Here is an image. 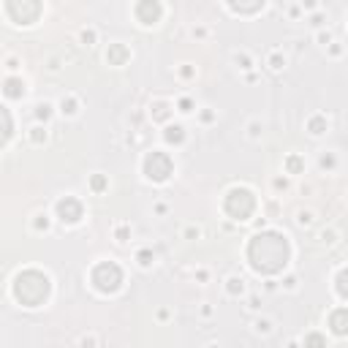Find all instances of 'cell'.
<instances>
[{
	"mask_svg": "<svg viewBox=\"0 0 348 348\" xmlns=\"http://www.w3.org/2000/svg\"><path fill=\"white\" fill-rule=\"evenodd\" d=\"M248 258H250L256 272L275 275L288 264V242L278 232H261L248 245Z\"/></svg>",
	"mask_w": 348,
	"mask_h": 348,
	"instance_id": "6da1fadb",
	"label": "cell"
},
{
	"mask_svg": "<svg viewBox=\"0 0 348 348\" xmlns=\"http://www.w3.org/2000/svg\"><path fill=\"white\" fill-rule=\"evenodd\" d=\"M14 296L20 300L24 308H38V304L49 296V278L41 275L36 270L22 272L14 280Z\"/></svg>",
	"mask_w": 348,
	"mask_h": 348,
	"instance_id": "7a4b0ae2",
	"label": "cell"
},
{
	"mask_svg": "<svg viewBox=\"0 0 348 348\" xmlns=\"http://www.w3.org/2000/svg\"><path fill=\"white\" fill-rule=\"evenodd\" d=\"M256 210V198L248 188H232L226 196V212L234 218V220H248Z\"/></svg>",
	"mask_w": 348,
	"mask_h": 348,
	"instance_id": "3957f363",
	"label": "cell"
},
{
	"mask_svg": "<svg viewBox=\"0 0 348 348\" xmlns=\"http://www.w3.org/2000/svg\"><path fill=\"white\" fill-rule=\"evenodd\" d=\"M92 283H96L98 291L112 294V291H117L120 283H122V270L114 264V261H104V264H98L96 270H92Z\"/></svg>",
	"mask_w": 348,
	"mask_h": 348,
	"instance_id": "277c9868",
	"label": "cell"
},
{
	"mask_svg": "<svg viewBox=\"0 0 348 348\" xmlns=\"http://www.w3.org/2000/svg\"><path fill=\"white\" fill-rule=\"evenodd\" d=\"M172 169H174V164L166 152H150L147 160H144V174L150 180H155V182H164V180L172 174Z\"/></svg>",
	"mask_w": 348,
	"mask_h": 348,
	"instance_id": "5b68a950",
	"label": "cell"
},
{
	"mask_svg": "<svg viewBox=\"0 0 348 348\" xmlns=\"http://www.w3.org/2000/svg\"><path fill=\"white\" fill-rule=\"evenodd\" d=\"M6 11H8V16L14 22H20V24H30V22H36L38 20V14H41V6L38 3H33V0H28V3H16V0H11V3H6Z\"/></svg>",
	"mask_w": 348,
	"mask_h": 348,
	"instance_id": "8992f818",
	"label": "cell"
},
{
	"mask_svg": "<svg viewBox=\"0 0 348 348\" xmlns=\"http://www.w3.org/2000/svg\"><path fill=\"white\" fill-rule=\"evenodd\" d=\"M58 215L63 223H76L79 218H82V204L76 202L74 196H66L58 202Z\"/></svg>",
	"mask_w": 348,
	"mask_h": 348,
	"instance_id": "52a82bcc",
	"label": "cell"
},
{
	"mask_svg": "<svg viewBox=\"0 0 348 348\" xmlns=\"http://www.w3.org/2000/svg\"><path fill=\"white\" fill-rule=\"evenodd\" d=\"M160 14H164V8H160V3H155V0H144V3L136 6V16H139L142 24H155L160 20Z\"/></svg>",
	"mask_w": 348,
	"mask_h": 348,
	"instance_id": "ba28073f",
	"label": "cell"
},
{
	"mask_svg": "<svg viewBox=\"0 0 348 348\" xmlns=\"http://www.w3.org/2000/svg\"><path fill=\"white\" fill-rule=\"evenodd\" d=\"M329 326L334 334H348V308H340L329 316Z\"/></svg>",
	"mask_w": 348,
	"mask_h": 348,
	"instance_id": "9c48e42d",
	"label": "cell"
},
{
	"mask_svg": "<svg viewBox=\"0 0 348 348\" xmlns=\"http://www.w3.org/2000/svg\"><path fill=\"white\" fill-rule=\"evenodd\" d=\"M130 58V52L122 44H112L109 46V52H106V60H109V66H122L126 60Z\"/></svg>",
	"mask_w": 348,
	"mask_h": 348,
	"instance_id": "30bf717a",
	"label": "cell"
},
{
	"mask_svg": "<svg viewBox=\"0 0 348 348\" xmlns=\"http://www.w3.org/2000/svg\"><path fill=\"white\" fill-rule=\"evenodd\" d=\"M6 96H8V98L24 96V82H22V79H6Z\"/></svg>",
	"mask_w": 348,
	"mask_h": 348,
	"instance_id": "8fae6325",
	"label": "cell"
},
{
	"mask_svg": "<svg viewBox=\"0 0 348 348\" xmlns=\"http://www.w3.org/2000/svg\"><path fill=\"white\" fill-rule=\"evenodd\" d=\"M182 139H185L182 126H169V128H166V142H174V144H180Z\"/></svg>",
	"mask_w": 348,
	"mask_h": 348,
	"instance_id": "7c38bea8",
	"label": "cell"
},
{
	"mask_svg": "<svg viewBox=\"0 0 348 348\" xmlns=\"http://www.w3.org/2000/svg\"><path fill=\"white\" fill-rule=\"evenodd\" d=\"M338 294L343 296V300H348V270H343L338 275Z\"/></svg>",
	"mask_w": 348,
	"mask_h": 348,
	"instance_id": "4fadbf2b",
	"label": "cell"
},
{
	"mask_svg": "<svg viewBox=\"0 0 348 348\" xmlns=\"http://www.w3.org/2000/svg\"><path fill=\"white\" fill-rule=\"evenodd\" d=\"M304 348H326V340L321 334H308L304 338Z\"/></svg>",
	"mask_w": 348,
	"mask_h": 348,
	"instance_id": "5bb4252c",
	"label": "cell"
},
{
	"mask_svg": "<svg viewBox=\"0 0 348 348\" xmlns=\"http://www.w3.org/2000/svg\"><path fill=\"white\" fill-rule=\"evenodd\" d=\"M324 128H326L324 117H313V120H310V134H324Z\"/></svg>",
	"mask_w": 348,
	"mask_h": 348,
	"instance_id": "9a60e30c",
	"label": "cell"
},
{
	"mask_svg": "<svg viewBox=\"0 0 348 348\" xmlns=\"http://www.w3.org/2000/svg\"><path fill=\"white\" fill-rule=\"evenodd\" d=\"M60 106H63L66 114H74V112H76V101H74V98L68 96V98H63V104H60Z\"/></svg>",
	"mask_w": 348,
	"mask_h": 348,
	"instance_id": "2e32d148",
	"label": "cell"
},
{
	"mask_svg": "<svg viewBox=\"0 0 348 348\" xmlns=\"http://www.w3.org/2000/svg\"><path fill=\"white\" fill-rule=\"evenodd\" d=\"M228 291H232V294H242V280L240 278H232V280H228Z\"/></svg>",
	"mask_w": 348,
	"mask_h": 348,
	"instance_id": "e0dca14e",
	"label": "cell"
},
{
	"mask_svg": "<svg viewBox=\"0 0 348 348\" xmlns=\"http://www.w3.org/2000/svg\"><path fill=\"white\" fill-rule=\"evenodd\" d=\"M36 114H38L41 120H46V117L52 114V106H49V104H41V106H38V112H36Z\"/></svg>",
	"mask_w": 348,
	"mask_h": 348,
	"instance_id": "ac0fdd59",
	"label": "cell"
},
{
	"mask_svg": "<svg viewBox=\"0 0 348 348\" xmlns=\"http://www.w3.org/2000/svg\"><path fill=\"white\" fill-rule=\"evenodd\" d=\"M300 169H302V160L296 158V155H294V158H288V172H300Z\"/></svg>",
	"mask_w": 348,
	"mask_h": 348,
	"instance_id": "d6986e66",
	"label": "cell"
},
{
	"mask_svg": "<svg viewBox=\"0 0 348 348\" xmlns=\"http://www.w3.org/2000/svg\"><path fill=\"white\" fill-rule=\"evenodd\" d=\"M46 139V130L44 128H33V142H44Z\"/></svg>",
	"mask_w": 348,
	"mask_h": 348,
	"instance_id": "ffe728a7",
	"label": "cell"
},
{
	"mask_svg": "<svg viewBox=\"0 0 348 348\" xmlns=\"http://www.w3.org/2000/svg\"><path fill=\"white\" fill-rule=\"evenodd\" d=\"M139 261H142V264L147 266V264H150V261H152V253H150V250H142V253H139Z\"/></svg>",
	"mask_w": 348,
	"mask_h": 348,
	"instance_id": "44dd1931",
	"label": "cell"
},
{
	"mask_svg": "<svg viewBox=\"0 0 348 348\" xmlns=\"http://www.w3.org/2000/svg\"><path fill=\"white\" fill-rule=\"evenodd\" d=\"M104 185H106V180H104V177H92V188H96V190H104Z\"/></svg>",
	"mask_w": 348,
	"mask_h": 348,
	"instance_id": "7402d4cb",
	"label": "cell"
},
{
	"mask_svg": "<svg viewBox=\"0 0 348 348\" xmlns=\"http://www.w3.org/2000/svg\"><path fill=\"white\" fill-rule=\"evenodd\" d=\"M82 41H84V44H92V41H96V33H92V30H84V33H82Z\"/></svg>",
	"mask_w": 348,
	"mask_h": 348,
	"instance_id": "603a6c76",
	"label": "cell"
},
{
	"mask_svg": "<svg viewBox=\"0 0 348 348\" xmlns=\"http://www.w3.org/2000/svg\"><path fill=\"white\" fill-rule=\"evenodd\" d=\"M155 117H158V120H164V117H166V106H164V104H158V112H155Z\"/></svg>",
	"mask_w": 348,
	"mask_h": 348,
	"instance_id": "cb8c5ba5",
	"label": "cell"
},
{
	"mask_svg": "<svg viewBox=\"0 0 348 348\" xmlns=\"http://www.w3.org/2000/svg\"><path fill=\"white\" fill-rule=\"evenodd\" d=\"M180 112H190V101H188V98H182V101H180Z\"/></svg>",
	"mask_w": 348,
	"mask_h": 348,
	"instance_id": "d4e9b609",
	"label": "cell"
},
{
	"mask_svg": "<svg viewBox=\"0 0 348 348\" xmlns=\"http://www.w3.org/2000/svg\"><path fill=\"white\" fill-rule=\"evenodd\" d=\"M321 166H334V158L332 155H324V158H321Z\"/></svg>",
	"mask_w": 348,
	"mask_h": 348,
	"instance_id": "484cf974",
	"label": "cell"
},
{
	"mask_svg": "<svg viewBox=\"0 0 348 348\" xmlns=\"http://www.w3.org/2000/svg\"><path fill=\"white\" fill-rule=\"evenodd\" d=\"M126 237H128V228H117V240L126 242Z\"/></svg>",
	"mask_w": 348,
	"mask_h": 348,
	"instance_id": "4316f807",
	"label": "cell"
},
{
	"mask_svg": "<svg viewBox=\"0 0 348 348\" xmlns=\"http://www.w3.org/2000/svg\"><path fill=\"white\" fill-rule=\"evenodd\" d=\"M310 220H313V215H310V212H300V223H310Z\"/></svg>",
	"mask_w": 348,
	"mask_h": 348,
	"instance_id": "83f0119b",
	"label": "cell"
},
{
	"mask_svg": "<svg viewBox=\"0 0 348 348\" xmlns=\"http://www.w3.org/2000/svg\"><path fill=\"white\" fill-rule=\"evenodd\" d=\"M272 68H283V60H280V54H275V58H272Z\"/></svg>",
	"mask_w": 348,
	"mask_h": 348,
	"instance_id": "f1b7e54d",
	"label": "cell"
},
{
	"mask_svg": "<svg viewBox=\"0 0 348 348\" xmlns=\"http://www.w3.org/2000/svg\"><path fill=\"white\" fill-rule=\"evenodd\" d=\"M258 329L261 332H270V321H258Z\"/></svg>",
	"mask_w": 348,
	"mask_h": 348,
	"instance_id": "f546056e",
	"label": "cell"
}]
</instances>
